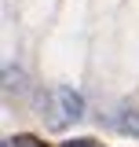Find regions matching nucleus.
<instances>
[{"instance_id": "obj_5", "label": "nucleus", "mask_w": 139, "mask_h": 147, "mask_svg": "<svg viewBox=\"0 0 139 147\" xmlns=\"http://www.w3.org/2000/svg\"><path fill=\"white\" fill-rule=\"evenodd\" d=\"M66 147H92V144H88V140H70Z\"/></svg>"}, {"instance_id": "obj_6", "label": "nucleus", "mask_w": 139, "mask_h": 147, "mask_svg": "<svg viewBox=\"0 0 139 147\" xmlns=\"http://www.w3.org/2000/svg\"><path fill=\"white\" fill-rule=\"evenodd\" d=\"M0 147H15V140H4V144H0Z\"/></svg>"}, {"instance_id": "obj_1", "label": "nucleus", "mask_w": 139, "mask_h": 147, "mask_svg": "<svg viewBox=\"0 0 139 147\" xmlns=\"http://www.w3.org/2000/svg\"><path fill=\"white\" fill-rule=\"evenodd\" d=\"M55 99H59L66 121H81V114H84V99H81V92H77V88L62 85V88H55Z\"/></svg>"}, {"instance_id": "obj_4", "label": "nucleus", "mask_w": 139, "mask_h": 147, "mask_svg": "<svg viewBox=\"0 0 139 147\" xmlns=\"http://www.w3.org/2000/svg\"><path fill=\"white\" fill-rule=\"evenodd\" d=\"M15 147H44L37 136H15Z\"/></svg>"}, {"instance_id": "obj_2", "label": "nucleus", "mask_w": 139, "mask_h": 147, "mask_svg": "<svg viewBox=\"0 0 139 147\" xmlns=\"http://www.w3.org/2000/svg\"><path fill=\"white\" fill-rule=\"evenodd\" d=\"M22 85H26L22 70H15V63H7V66H4V92H7V96H15Z\"/></svg>"}, {"instance_id": "obj_3", "label": "nucleus", "mask_w": 139, "mask_h": 147, "mask_svg": "<svg viewBox=\"0 0 139 147\" xmlns=\"http://www.w3.org/2000/svg\"><path fill=\"white\" fill-rule=\"evenodd\" d=\"M121 129L132 132V136H139V110H124L121 114Z\"/></svg>"}]
</instances>
